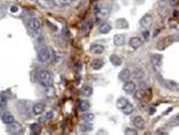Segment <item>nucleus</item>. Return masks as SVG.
Returning a JSON list of instances; mask_svg holds the SVG:
<instances>
[{
	"instance_id": "nucleus-1",
	"label": "nucleus",
	"mask_w": 179,
	"mask_h": 135,
	"mask_svg": "<svg viewBox=\"0 0 179 135\" xmlns=\"http://www.w3.org/2000/svg\"><path fill=\"white\" fill-rule=\"evenodd\" d=\"M178 39H179V36H177V35H169V36L163 37L162 39L157 41V44H156V49L160 51V52L165 51L168 47H170L172 44H175Z\"/></svg>"
},
{
	"instance_id": "nucleus-2",
	"label": "nucleus",
	"mask_w": 179,
	"mask_h": 135,
	"mask_svg": "<svg viewBox=\"0 0 179 135\" xmlns=\"http://www.w3.org/2000/svg\"><path fill=\"white\" fill-rule=\"evenodd\" d=\"M38 81L43 87H48L53 85V73L49 70H41L38 75Z\"/></svg>"
},
{
	"instance_id": "nucleus-3",
	"label": "nucleus",
	"mask_w": 179,
	"mask_h": 135,
	"mask_svg": "<svg viewBox=\"0 0 179 135\" xmlns=\"http://www.w3.org/2000/svg\"><path fill=\"white\" fill-rule=\"evenodd\" d=\"M51 59V49L48 47H40L37 52V60L39 63H47Z\"/></svg>"
},
{
	"instance_id": "nucleus-4",
	"label": "nucleus",
	"mask_w": 179,
	"mask_h": 135,
	"mask_svg": "<svg viewBox=\"0 0 179 135\" xmlns=\"http://www.w3.org/2000/svg\"><path fill=\"white\" fill-rule=\"evenodd\" d=\"M23 126L20 123H13L10 125H8L7 127V132L10 135H22L23 134Z\"/></svg>"
},
{
	"instance_id": "nucleus-5",
	"label": "nucleus",
	"mask_w": 179,
	"mask_h": 135,
	"mask_svg": "<svg viewBox=\"0 0 179 135\" xmlns=\"http://www.w3.org/2000/svg\"><path fill=\"white\" fill-rule=\"evenodd\" d=\"M151 63L156 71H160L163 64V56L161 54H153L151 56Z\"/></svg>"
},
{
	"instance_id": "nucleus-6",
	"label": "nucleus",
	"mask_w": 179,
	"mask_h": 135,
	"mask_svg": "<svg viewBox=\"0 0 179 135\" xmlns=\"http://www.w3.org/2000/svg\"><path fill=\"white\" fill-rule=\"evenodd\" d=\"M157 10H159L160 16L163 17V18H165V17L169 16V14H170V8H169L165 0H161L160 1V4L157 5Z\"/></svg>"
},
{
	"instance_id": "nucleus-7",
	"label": "nucleus",
	"mask_w": 179,
	"mask_h": 135,
	"mask_svg": "<svg viewBox=\"0 0 179 135\" xmlns=\"http://www.w3.org/2000/svg\"><path fill=\"white\" fill-rule=\"evenodd\" d=\"M153 22H154V17L152 14H145V15L140 18L139 23H140V27L144 29H149L153 25Z\"/></svg>"
},
{
	"instance_id": "nucleus-8",
	"label": "nucleus",
	"mask_w": 179,
	"mask_h": 135,
	"mask_svg": "<svg viewBox=\"0 0 179 135\" xmlns=\"http://www.w3.org/2000/svg\"><path fill=\"white\" fill-rule=\"evenodd\" d=\"M37 5L44 9H54L57 7L55 0H36Z\"/></svg>"
},
{
	"instance_id": "nucleus-9",
	"label": "nucleus",
	"mask_w": 179,
	"mask_h": 135,
	"mask_svg": "<svg viewBox=\"0 0 179 135\" xmlns=\"http://www.w3.org/2000/svg\"><path fill=\"white\" fill-rule=\"evenodd\" d=\"M163 84V86L168 89H170V91H178L179 89V84L173 81V80H170V79H162L161 80Z\"/></svg>"
},
{
	"instance_id": "nucleus-10",
	"label": "nucleus",
	"mask_w": 179,
	"mask_h": 135,
	"mask_svg": "<svg viewBox=\"0 0 179 135\" xmlns=\"http://www.w3.org/2000/svg\"><path fill=\"white\" fill-rule=\"evenodd\" d=\"M28 24V27L30 30H32V31H38L39 29H40V21L36 18V17H30L27 22Z\"/></svg>"
},
{
	"instance_id": "nucleus-11",
	"label": "nucleus",
	"mask_w": 179,
	"mask_h": 135,
	"mask_svg": "<svg viewBox=\"0 0 179 135\" xmlns=\"http://www.w3.org/2000/svg\"><path fill=\"white\" fill-rule=\"evenodd\" d=\"M105 65V62L103 60L101 59H93V60L91 61V63H90V67L92 70H95V71H98V70H101L102 68Z\"/></svg>"
},
{
	"instance_id": "nucleus-12",
	"label": "nucleus",
	"mask_w": 179,
	"mask_h": 135,
	"mask_svg": "<svg viewBox=\"0 0 179 135\" xmlns=\"http://www.w3.org/2000/svg\"><path fill=\"white\" fill-rule=\"evenodd\" d=\"M135 88H137L135 84H134L133 81H131V80L124 83V85H123V91L125 92L126 94H134Z\"/></svg>"
},
{
	"instance_id": "nucleus-13",
	"label": "nucleus",
	"mask_w": 179,
	"mask_h": 135,
	"mask_svg": "<svg viewBox=\"0 0 179 135\" xmlns=\"http://www.w3.org/2000/svg\"><path fill=\"white\" fill-rule=\"evenodd\" d=\"M131 71L129 70V69H126V68H124V69H122L121 70V72L118 73V79L122 80V81H124V83H126V81H129L131 78Z\"/></svg>"
},
{
	"instance_id": "nucleus-14",
	"label": "nucleus",
	"mask_w": 179,
	"mask_h": 135,
	"mask_svg": "<svg viewBox=\"0 0 179 135\" xmlns=\"http://www.w3.org/2000/svg\"><path fill=\"white\" fill-rule=\"evenodd\" d=\"M132 123H133L134 128H137V129H144L145 128V120L140 116H135L132 120Z\"/></svg>"
},
{
	"instance_id": "nucleus-15",
	"label": "nucleus",
	"mask_w": 179,
	"mask_h": 135,
	"mask_svg": "<svg viewBox=\"0 0 179 135\" xmlns=\"http://www.w3.org/2000/svg\"><path fill=\"white\" fill-rule=\"evenodd\" d=\"M1 120L2 123L6 124V125H10V124L15 123V117L10 113V112H5L1 116Z\"/></svg>"
},
{
	"instance_id": "nucleus-16",
	"label": "nucleus",
	"mask_w": 179,
	"mask_h": 135,
	"mask_svg": "<svg viewBox=\"0 0 179 135\" xmlns=\"http://www.w3.org/2000/svg\"><path fill=\"white\" fill-rule=\"evenodd\" d=\"M129 45H130L133 49H138V48H140V46L143 45V39H141L140 37H132L130 39V41H129Z\"/></svg>"
},
{
	"instance_id": "nucleus-17",
	"label": "nucleus",
	"mask_w": 179,
	"mask_h": 135,
	"mask_svg": "<svg viewBox=\"0 0 179 135\" xmlns=\"http://www.w3.org/2000/svg\"><path fill=\"white\" fill-rule=\"evenodd\" d=\"M103 52H105V47H103L102 45L94 44V45H91V47H90V53H92V54H95V55L102 54Z\"/></svg>"
},
{
	"instance_id": "nucleus-18",
	"label": "nucleus",
	"mask_w": 179,
	"mask_h": 135,
	"mask_svg": "<svg viewBox=\"0 0 179 135\" xmlns=\"http://www.w3.org/2000/svg\"><path fill=\"white\" fill-rule=\"evenodd\" d=\"M92 25H93L92 21H86V22H84L83 25H81V35H83V36L89 35L90 31H91V29H92Z\"/></svg>"
},
{
	"instance_id": "nucleus-19",
	"label": "nucleus",
	"mask_w": 179,
	"mask_h": 135,
	"mask_svg": "<svg viewBox=\"0 0 179 135\" xmlns=\"http://www.w3.org/2000/svg\"><path fill=\"white\" fill-rule=\"evenodd\" d=\"M45 111V104L39 102V103H36L33 104V108H32V112L35 115L37 116H40L43 115V112Z\"/></svg>"
},
{
	"instance_id": "nucleus-20",
	"label": "nucleus",
	"mask_w": 179,
	"mask_h": 135,
	"mask_svg": "<svg viewBox=\"0 0 179 135\" xmlns=\"http://www.w3.org/2000/svg\"><path fill=\"white\" fill-rule=\"evenodd\" d=\"M111 31V25L109 23H107V22H103L99 25V32L102 33V35H107V33H109Z\"/></svg>"
},
{
	"instance_id": "nucleus-21",
	"label": "nucleus",
	"mask_w": 179,
	"mask_h": 135,
	"mask_svg": "<svg viewBox=\"0 0 179 135\" xmlns=\"http://www.w3.org/2000/svg\"><path fill=\"white\" fill-rule=\"evenodd\" d=\"M90 108H91V104H90L89 101H86V100H81L79 101L78 109H79L81 112H87L90 110Z\"/></svg>"
},
{
	"instance_id": "nucleus-22",
	"label": "nucleus",
	"mask_w": 179,
	"mask_h": 135,
	"mask_svg": "<svg viewBox=\"0 0 179 135\" xmlns=\"http://www.w3.org/2000/svg\"><path fill=\"white\" fill-rule=\"evenodd\" d=\"M132 76H133L135 79H138L139 81H143V79L145 78V71H144L141 68H137V69L132 72Z\"/></svg>"
},
{
	"instance_id": "nucleus-23",
	"label": "nucleus",
	"mask_w": 179,
	"mask_h": 135,
	"mask_svg": "<svg viewBox=\"0 0 179 135\" xmlns=\"http://www.w3.org/2000/svg\"><path fill=\"white\" fill-rule=\"evenodd\" d=\"M109 61L114 67H119V65H122V59H121L118 55H116V54H111V55L109 56Z\"/></svg>"
},
{
	"instance_id": "nucleus-24",
	"label": "nucleus",
	"mask_w": 179,
	"mask_h": 135,
	"mask_svg": "<svg viewBox=\"0 0 179 135\" xmlns=\"http://www.w3.org/2000/svg\"><path fill=\"white\" fill-rule=\"evenodd\" d=\"M53 117H54L53 111H49V112H47V113H45V115L40 116V117H39V119H38V123H39V124L47 123L48 120L53 119Z\"/></svg>"
},
{
	"instance_id": "nucleus-25",
	"label": "nucleus",
	"mask_w": 179,
	"mask_h": 135,
	"mask_svg": "<svg viewBox=\"0 0 179 135\" xmlns=\"http://www.w3.org/2000/svg\"><path fill=\"white\" fill-rule=\"evenodd\" d=\"M114 44L115 46H123L125 44V36L124 35H115L114 36Z\"/></svg>"
},
{
	"instance_id": "nucleus-26",
	"label": "nucleus",
	"mask_w": 179,
	"mask_h": 135,
	"mask_svg": "<svg viewBox=\"0 0 179 135\" xmlns=\"http://www.w3.org/2000/svg\"><path fill=\"white\" fill-rule=\"evenodd\" d=\"M116 28L117 29H127L129 28V22L126 21V18H117L116 20Z\"/></svg>"
},
{
	"instance_id": "nucleus-27",
	"label": "nucleus",
	"mask_w": 179,
	"mask_h": 135,
	"mask_svg": "<svg viewBox=\"0 0 179 135\" xmlns=\"http://www.w3.org/2000/svg\"><path fill=\"white\" fill-rule=\"evenodd\" d=\"M79 129L83 133H89V132H92L93 129V125L91 123H81L79 125Z\"/></svg>"
},
{
	"instance_id": "nucleus-28",
	"label": "nucleus",
	"mask_w": 179,
	"mask_h": 135,
	"mask_svg": "<svg viewBox=\"0 0 179 135\" xmlns=\"http://www.w3.org/2000/svg\"><path fill=\"white\" fill-rule=\"evenodd\" d=\"M44 94L46 95V97H49V99H52V97H54V96H55L56 92H55V88H54L53 86H48V87H45Z\"/></svg>"
},
{
	"instance_id": "nucleus-29",
	"label": "nucleus",
	"mask_w": 179,
	"mask_h": 135,
	"mask_svg": "<svg viewBox=\"0 0 179 135\" xmlns=\"http://www.w3.org/2000/svg\"><path fill=\"white\" fill-rule=\"evenodd\" d=\"M146 96H147V93L144 89H141V88L134 92V99L137 100V101H143V100H145Z\"/></svg>"
},
{
	"instance_id": "nucleus-30",
	"label": "nucleus",
	"mask_w": 179,
	"mask_h": 135,
	"mask_svg": "<svg viewBox=\"0 0 179 135\" xmlns=\"http://www.w3.org/2000/svg\"><path fill=\"white\" fill-rule=\"evenodd\" d=\"M81 119L85 123H91L94 120V113L92 112H84L83 115L81 116Z\"/></svg>"
},
{
	"instance_id": "nucleus-31",
	"label": "nucleus",
	"mask_w": 179,
	"mask_h": 135,
	"mask_svg": "<svg viewBox=\"0 0 179 135\" xmlns=\"http://www.w3.org/2000/svg\"><path fill=\"white\" fill-rule=\"evenodd\" d=\"M127 103H129L127 99H125V97H118L117 101H116V107H117V109L122 110L123 108L126 107V104Z\"/></svg>"
},
{
	"instance_id": "nucleus-32",
	"label": "nucleus",
	"mask_w": 179,
	"mask_h": 135,
	"mask_svg": "<svg viewBox=\"0 0 179 135\" xmlns=\"http://www.w3.org/2000/svg\"><path fill=\"white\" fill-rule=\"evenodd\" d=\"M133 111H134V105L132 103H130V102L126 104L125 108H123V109H122V112L124 113V115H126V116H129V115H131V113H133Z\"/></svg>"
},
{
	"instance_id": "nucleus-33",
	"label": "nucleus",
	"mask_w": 179,
	"mask_h": 135,
	"mask_svg": "<svg viewBox=\"0 0 179 135\" xmlns=\"http://www.w3.org/2000/svg\"><path fill=\"white\" fill-rule=\"evenodd\" d=\"M30 129L32 132L35 135H39L40 134V131H41V127H40V124L39 123H33L30 125Z\"/></svg>"
},
{
	"instance_id": "nucleus-34",
	"label": "nucleus",
	"mask_w": 179,
	"mask_h": 135,
	"mask_svg": "<svg viewBox=\"0 0 179 135\" xmlns=\"http://www.w3.org/2000/svg\"><path fill=\"white\" fill-rule=\"evenodd\" d=\"M170 127H176V126H179V113H177L176 116H173L170 120H169V124H168Z\"/></svg>"
},
{
	"instance_id": "nucleus-35",
	"label": "nucleus",
	"mask_w": 179,
	"mask_h": 135,
	"mask_svg": "<svg viewBox=\"0 0 179 135\" xmlns=\"http://www.w3.org/2000/svg\"><path fill=\"white\" fill-rule=\"evenodd\" d=\"M81 93H83V95L85 96H91L92 95V93H93V89H92V87L91 86H87V85H85V86H83V88H81Z\"/></svg>"
},
{
	"instance_id": "nucleus-36",
	"label": "nucleus",
	"mask_w": 179,
	"mask_h": 135,
	"mask_svg": "<svg viewBox=\"0 0 179 135\" xmlns=\"http://www.w3.org/2000/svg\"><path fill=\"white\" fill-rule=\"evenodd\" d=\"M76 0H60L59 1V6H61V7H69Z\"/></svg>"
},
{
	"instance_id": "nucleus-37",
	"label": "nucleus",
	"mask_w": 179,
	"mask_h": 135,
	"mask_svg": "<svg viewBox=\"0 0 179 135\" xmlns=\"http://www.w3.org/2000/svg\"><path fill=\"white\" fill-rule=\"evenodd\" d=\"M124 134L125 135H138V132H137V128L126 127L125 131H124Z\"/></svg>"
},
{
	"instance_id": "nucleus-38",
	"label": "nucleus",
	"mask_w": 179,
	"mask_h": 135,
	"mask_svg": "<svg viewBox=\"0 0 179 135\" xmlns=\"http://www.w3.org/2000/svg\"><path fill=\"white\" fill-rule=\"evenodd\" d=\"M0 104H1V108L6 107V104H7V97L5 94H1V96H0Z\"/></svg>"
},
{
	"instance_id": "nucleus-39",
	"label": "nucleus",
	"mask_w": 179,
	"mask_h": 135,
	"mask_svg": "<svg viewBox=\"0 0 179 135\" xmlns=\"http://www.w3.org/2000/svg\"><path fill=\"white\" fill-rule=\"evenodd\" d=\"M99 13H100V15H101V16L106 17V16L108 15V13H109V9H108V8H101Z\"/></svg>"
},
{
	"instance_id": "nucleus-40",
	"label": "nucleus",
	"mask_w": 179,
	"mask_h": 135,
	"mask_svg": "<svg viewBox=\"0 0 179 135\" xmlns=\"http://www.w3.org/2000/svg\"><path fill=\"white\" fill-rule=\"evenodd\" d=\"M168 2H169L170 6L175 7V6H177V5L179 4V0H168Z\"/></svg>"
},
{
	"instance_id": "nucleus-41",
	"label": "nucleus",
	"mask_w": 179,
	"mask_h": 135,
	"mask_svg": "<svg viewBox=\"0 0 179 135\" xmlns=\"http://www.w3.org/2000/svg\"><path fill=\"white\" fill-rule=\"evenodd\" d=\"M9 10H10V13H17L19 12V7L15 6V5H12L10 8H9Z\"/></svg>"
},
{
	"instance_id": "nucleus-42",
	"label": "nucleus",
	"mask_w": 179,
	"mask_h": 135,
	"mask_svg": "<svg viewBox=\"0 0 179 135\" xmlns=\"http://www.w3.org/2000/svg\"><path fill=\"white\" fill-rule=\"evenodd\" d=\"M97 135H108V133H107L106 129H99L98 132H97Z\"/></svg>"
},
{
	"instance_id": "nucleus-43",
	"label": "nucleus",
	"mask_w": 179,
	"mask_h": 135,
	"mask_svg": "<svg viewBox=\"0 0 179 135\" xmlns=\"http://www.w3.org/2000/svg\"><path fill=\"white\" fill-rule=\"evenodd\" d=\"M149 36H151V33H149V31H148V30L144 31V37H145L146 39H148V38H149Z\"/></svg>"
},
{
	"instance_id": "nucleus-44",
	"label": "nucleus",
	"mask_w": 179,
	"mask_h": 135,
	"mask_svg": "<svg viewBox=\"0 0 179 135\" xmlns=\"http://www.w3.org/2000/svg\"><path fill=\"white\" fill-rule=\"evenodd\" d=\"M155 135H168L165 132H163V131H157L156 133H155Z\"/></svg>"
},
{
	"instance_id": "nucleus-45",
	"label": "nucleus",
	"mask_w": 179,
	"mask_h": 135,
	"mask_svg": "<svg viewBox=\"0 0 179 135\" xmlns=\"http://www.w3.org/2000/svg\"><path fill=\"white\" fill-rule=\"evenodd\" d=\"M170 111H172V108H169V109H168L167 111L164 112V113H163V115H168V112H170Z\"/></svg>"
}]
</instances>
